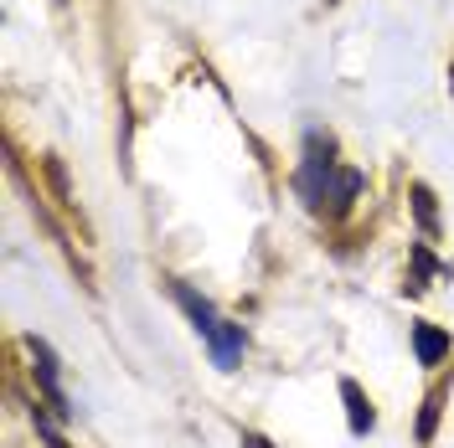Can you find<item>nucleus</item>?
I'll return each mask as SVG.
<instances>
[{
	"mask_svg": "<svg viewBox=\"0 0 454 448\" xmlns=\"http://www.w3.org/2000/svg\"><path fill=\"white\" fill-rule=\"evenodd\" d=\"M331 5H336V0H331Z\"/></svg>",
	"mask_w": 454,
	"mask_h": 448,
	"instance_id": "8",
	"label": "nucleus"
},
{
	"mask_svg": "<svg viewBox=\"0 0 454 448\" xmlns=\"http://www.w3.org/2000/svg\"><path fill=\"white\" fill-rule=\"evenodd\" d=\"M444 387H434V392L424 397V418H419V444H434V428H439V407H444Z\"/></svg>",
	"mask_w": 454,
	"mask_h": 448,
	"instance_id": "5",
	"label": "nucleus"
},
{
	"mask_svg": "<svg viewBox=\"0 0 454 448\" xmlns=\"http://www.w3.org/2000/svg\"><path fill=\"white\" fill-rule=\"evenodd\" d=\"M31 345V356H36V382H42V397L52 402V413L57 418H73V407H67V397H62V387H57V356H52V345L47 340H27Z\"/></svg>",
	"mask_w": 454,
	"mask_h": 448,
	"instance_id": "2",
	"label": "nucleus"
},
{
	"mask_svg": "<svg viewBox=\"0 0 454 448\" xmlns=\"http://www.w3.org/2000/svg\"><path fill=\"white\" fill-rule=\"evenodd\" d=\"M413 201H419V222L434 232V197H428V186H413Z\"/></svg>",
	"mask_w": 454,
	"mask_h": 448,
	"instance_id": "6",
	"label": "nucleus"
},
{
	"mask_svg": "<svg viewBox=\"0 0 454 448\" xmlns=\"http://www.w3.org/2000/svg\"><path fill=\"white\" fill-rule=\"evenodd\" d=\"M413 351H419V366H439L450 356V336L439 325H413Z\"/></svg>",
	"mask_w": 454,
	"mask_h": 448,
	"instance_id": "3",
	"label": "nucleus"
},
{
	"mask_svg": "<svg viewBox=\"0 0 454 448\" xmlns=\"http://www.w3.org/2000/svg\"><path fill=\"white\" fill-rule=\"evenodd\" d=\"M243 448H269V444H263V438H258V433H248V438H243Z\"/></svg>",
	"mask_w": 454,
	"mask_h": 448,
	"instance_id": "7",
	"label": "nucleus"
},
{
	"mask_svg": "<svg viewBox=\"0 0 454 448\" xmlns=\"http://www.w3.org/2000/svg\"><path fill=\"white\" fill-rule=\"evenodd\" d=\"M170 294H176V305L192 314V325L201 330V340L212 345V361L223 366V371H232V366H238V356H243V325H227V320H217V309L207 305L197 289H186V283H170Z\"/></svg>",
	"mask_w": 454,
	"mask_h": 448,
	"instance_id": "1",
	"label": "nucleus"
},
{
	"mask_svg": "<svg viewBox=\"0 0 454 448\" xmlns=\"http://www.w3.org/2000/svg\"><path fill=\"white\" fill-rule=\"evenodd\" d=\"M340 397H346V413H351V433L362 438V433H367V428H372V402H367V397H362V387H356L351 376L340 382Z\"/></svg>",
	"mask_w": 454,
	"mask_h": 448,
	"instance_id": "4",
	"label": "nucleus"
}]
</instances>
